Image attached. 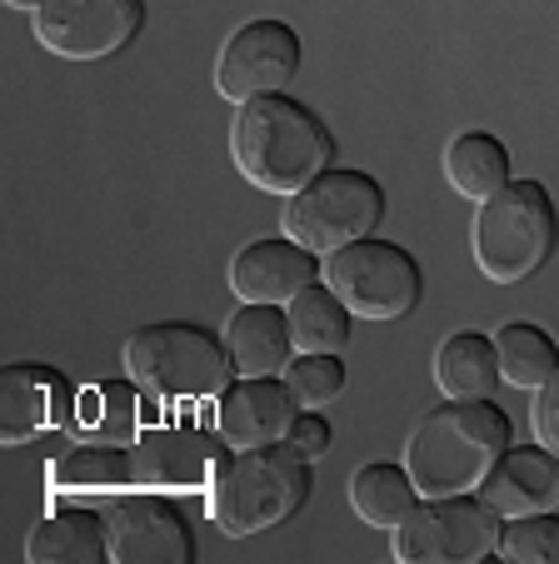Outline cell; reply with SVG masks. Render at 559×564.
<instances>
[{
	"label": "cell",
	"instance_id": "6da1fadb",
	"mask_svg": "<svg viewBox=\"0 0 559 564\" xmlns=\"http://www.w3.org/2000/svg\"><path fill=\"white\" fill-rule=\"evenodd\" d=\"M235 171L265 195H295L335 165V140L305 100L275 90L235 106L230 120Z\"/></svg>",
	"mask_w": 559,
	"mask_h": 564
},
{
	"label": "cell",
	"instance_id": "7a4b0ae2",
	"mask_svg": "<svg viewBox=\"0 0 559 564\" xmlns=\"http://www.w3.org/2000/svg\"><path fill=\"white\" fill-rule=\"evenodd\" d=\"M509 445H515V430L495 400H444L415 420L405 440V469L420 500L475 495Z\"/></svg>",
	"mask_w": 559,
	"mask_h": 564
},
{
	"label": "cell",
	"instance_id": "3957f363",
	"mask_svg": "<svg viewBox=\"0 0 559 564\" xmlns=\"http://www.w3.org/2000/svg\"><path fill=\"white\" fill-rule=\"evenodd\" d=\"M310 500V459L290 440L260 449H235L225 455L221 475L211 485V520L230 540L265 534L286 524Z\"/></svg>",
	"mask_w": 559,
	"mask_h": 564
},
{
	"label": "cell",
	"instance_id": "277c9868",
	"mask_svg": "<svg viewBox=\"0 0 559 564\" xmlns=\"http://www.w3.org/2000/svg\"><path fill=\"white\" fill-rule=\"evenodd\" d=\"M470 250L485 280L519 285L539 275L559 250V210L539 181H509L490 200H480L470 225Z\"/></svg>",
	"mask_w": 559,
	"mask_h": 564
},
{
	"label": "cell",
	"instance_id": "5b68a950",
	"mask_svg": "<svg viewBox=\"0 0 559 564\" xmlns=\"http://www.w3.org/2000/svg\"><path fill=\"white\" fill-rule=\"evenodd\" d=\"M120 365H126V380L165 400H211L235 380L225 340H215L205 325H191V319L140 325L120 345Z\"/></svg>",
	"mask_w": 559,
	"mask_h": 564
},
{
	"label": "cell",
	"instance_id": "8992f818",
	"mask_svg": "<svg viewBox=\"0 0 559 564\" xmlns=\"http://www.w3.org/2000/svg\"><path fill=\"white\" fill-rule=\"evenodd\" d=\"M385 220V191L375 175L365 171H335L295 191L286 200V235L295 246H305L310 256H335L350 240L375 235V225Z\"/></svg>",
	"mask_w": 559,
	"mask_h": 564
},
{
	"label": "cell",
	"instance_id": "52a82bcc",
	"mask_svg": "<svg viewBox=\"0 0 559 564\" xmlns=\"http://www.w3.org/2000/svg\"><path fill=\"white\" fill-rule=\"evenodd\" d=\"M325 285L345 300L355 319H400L424 295V275L410 250L395 240H375V235L325 256Z\"/></svg>",
	"mask_w": 559,
	"mask_h": 564
},
{
	"label": "cell",
	"instance_id": "ba28073f",
	"mask_svg": "<svg viewBox=\"0 0 559 564\" xmlns=\"http://www.w3.org/2000/svg\"><path fill=\"white\" fill-rule=\"evenodd\" d=\"M499 520L480 495L420 500L395 524V560L405 564H480L499 550Z\"/></svg>",
	"mask_w": 559,
	"mask_h": 564
},
{
	"label": "cell",
	"instance_id": "9c48e42d",
	"mask_svg": "<svg viewBox=\"0 0 559 564\" xmlns=\"http://www.w3.org/2000/svg\"><path fill=\"white\" fill-rule=\"evenodd\" d=\"M225 445L221 430H201V425H146L130 445L136 459V485L155 495H201L215 485L221 475Z\"/></svg>",
	"mask_w": 559,
	"mask_h": 564
},
{
	"label": "cell",
	"instance_id": "30bf717a",
	"mask_svg": "<svg viewBox=\"0 0 559 564\" xmlns=\"http://www.w3.org/2000/svg\"><path fill=\"white\" fill-rule=\"evenodd\" d=\"M300 70V35L286 21H245L240 31L225 35L221 55H215V90L230 106H245L255 96H275L286 90Z\"/></svg>",
	"mask_w": 559,
	"mask_h": 564
},
{
	"label": "cell",
	"instance_id": "8fae6325",
	"mask_svg": "<svg viewBox=\"0 0 559 564\" xmlns=\"http://www.w3.org/2000/svg\"><path fill=\"white\" fill-rule=\"evenodd\" d=\"M100 520H106L110 560L116 564H191L195 560L191 524L170 505V495H155V490L106 495Z\"/></svg>",
	"mask_w": 559,
	"mask_h": 564
},
{
	"label": "cell",
	"instance_id": "7c38bea8",
	"mask_svg": "<svg viewBox=\"0 0 559 564\" xmlns=\"http://www.w3.org/2000/svg\"><path fill=\"white\" fill-rule=\"evenodd\" d=\"M146 21V0H45L35 41L61 61H106L126 51Z\"/></svg>",
	"mask_w": 559,
	"mask_h": 564
},
{
	"label": "cell",
	"instance_id": "4fadbf2b",
	"mask_svg": "<svg viewBox=\"0 0 559 564\" xmlns=\"http://www.w3.org/2000/svg\"><path fill=\"white\" fill-rule=\"evenodd\" d=\"M75 405H80V394L71 390V380L61 370L35 360L6 365V380H0V445L15 449L31 445L45 430L75 425Z\"/></svg>",
	"mask_w": 559,
	"mask_h": 564
},
{
	"label": "cell",
	"instance_id": "5bb4252c",
	"mask_svg": "<svg viewBox=\"0 0 559 564\" xmlns=\"http://www.w3.org/2000/svg\"><path fill=\"white\" fill-rule=\"evenodd\" d=\"M300 415V400L280 375H235L215 394V430L230 449H260L280 445Z\"/></svg>",
	"mask_w": 559,
	"mask_h": 564
},
{
	"label": "cell",
	"instance_id": "9a60e30c",
	"mask_svg": "<svg viewBox=\"0 0 559 564\" xmlns=\"http://www.w3.org/2000/svg\"><path fill=\"white\" fill-rule=\"evenodd\" d=\"M315 280H320V256L295 246L290 235H280V240H250L230 260V290L240 305H290Z\"/></svg>",
	"mask_w": 559,
	"mask_h": 564
},
{
	"label": "cell",
	"instance_id": "2e32d148",
	"mask_svg": "<svg viewBox=\"0 0 559 564\" xmlns=\"http://www.w3.org/2000/svg\"><path fill=\"white\" fill-rule=\"evenodd\" d=\"M480 500L499 514V520H519V514H545L559 510V459L545 445H509L495 459V469L480 485Z\"/></svg>",
	"mask_w": 559,
	"mask_h": 564
},
{
	"label": "cell",
	"instance_id": "e0dca14e",
	"mask_svg": "<svg viewBox=\"0 0 559 564\" xmlns=\"http://www.w3.org/2000/svg\"><path fill=\"white\" fill-rule=\"evenodd\" d=\"M25 560L31 564H100L110 560V534H106V520L100 510L90 505H71L61 495L51 514L31 524L25 534Z\"/></svg>",
	"mask_w": 559,
	"mask_h": 564
},
{
	"label": "cell",
	"instance_id": "ac0fdd59",
	"mask_svg": "<svg viewBox=\"0 0 559 564\" xmlns=\"http://www.w3.org/2000/svg\"><path fill=\"white\" fill-rule=\"evenodd\" d=\"M225 350L235 375H286L295 360L286 305H240L225 319Z\"/></svg>",
	"mask_w": 559,
	"mask_h": 564
},
{
	"label": "cell",
	"instance_id": "d6986e66",
	"mask_svg": "<svg viewBox=\"0 0 559 564\" xmlns=\"http://www.w3.org/2000/svg\"><path fill=\"white\" fill-rule=\"evenodd\" d=\"M51 490L65 500H106V495L140 490L136 459L120 445H75L51 465Z\"/></svg>",
	"mask_w": 559,
	"mask_h": 564
},
{
	"label": "cell",
	"instance_id": "ffe728a7",
	"mask_svg": "<svg viewBox=\"0 0 559 564\" xmlns=\"http://www.w3.org/2000/svg\"><path fill=\"white\" fill-rule=\"evenodd\" d=\"M434 384L444 400H490L499 380V355H495V335L480 330H454L440 340L434 350Z\"/></svg>",
	"mask_w": 559,
	"mask_h": 564
},
{
	"label": "cell",
	"instance_id": "44dd1931",
	"mask_svg": "<svg viewBox=\"0 0 559 564\" xmlns=\"http://www.w3.org/2000/svg\"><path fill=\"white\" fill-rule=\"evenodd\" d=\"M150 415V405L140 400L136 380H106L96 390L80 394L75 405V430H80L85 445H136L140 420Z\"/></svg>",
	"mask_w": 559,
	"mask_h": 564
},
{
	"label": "cell",
	"instance_id": "7402d4cb",
	"mask_svg": "<svg viewBox=\"0 0 559 564\" xmlns=\"http://www.w3.org/2000/svg\"><path fill=\"white\" fill-rule=\"evenodd\" d=\"M444 181L464 200H490L499 185H509V150L490 130H464L444 145Z\"/></svg>",
	"mask_w": 559,
	"mask_h": 564
},
{
	"label": "cell",
	"instance_id": "603a6c76",
	"mask_svg": "<svg viewBox=\"0 0 559 564\" xmlns=\"http://www.w3.org/2000/svg\"><path fill=\"white\" fill-rule=\"evenodd\" d=\"M295 355H340L350 345V310L330 285H305L286 305Z\"/></svg>",
	"mask_w": 559,
	"mask_h": 564
},
{
	"label": "cell",
	"instance_id": "cb8c5ba5",
	"mask_svg": "<svg viewBox=\"0 0 559 564\" xmlns=\"http://www.w3.org/2000/svg\"><path fill=\"white\" fill-rule=\"evenodd\" d=\"M350 505L365 524L375 530H395L405 514L420 505V490L405 465H390V459H375V465H359L350 475Z\"/></svg>",
	"mask_w": 559,
	"mask_h": 564
},
{
	"label": "cell",
	"instance_id": "d4e9b609",
	"mask_svg": "<svg viewBox=\"0 0 559 564\" xmlns=\"http://www.w3.org/2000/svg\"><path fill=\"white\" fill-rule=\"evenodd\" d=\"M495 355H499V380L515 390H539L555 375L559 350L535 319H505L495 330Z\"/></svg>",
	"mask_w": 559,
	"mask_h": 564
},
{
	"label": "cell",
	"instance_id": "484cf974",
	"mask_svg": "<svg viewBox=\"0 0 559 564\" xmlns=\"http://www.w3.org/2000/svg\"><path fill=\"white\" fill-rule=\"evenodd\" d=\"M499 560L509 564H559V514H519L499 530Z\"/></svg>",
	"mask_w": 559,
	"mask_h": 564
},
{
	"label": "cell",
	"instance_id": "4316f807",
	"mask_svg": "<svg viewBox=\"0 0 559 564\" xmlns=\"http://www.w3.org/2000/svg\"><path fill=\"white\" fill-rule=\"evenodd\" d=\"M286 384L300 400V410H320L345 390V365H340V355H295L286 365Z\"/></svg>",
	"mask_w": 559,
	"mask_h": 564
},
{
	"label": "cell",
	"instance_id": "83f0119b",
	"mask_svg": "<svg viewBox=\"0 0 559 564\" xmlns=\"http://www.w3.org/2000/svg\"><path fill=\"white\" fill-rule=\"evenodd\" d=\"M535 440L559 459V365H555V375L535 390Z\"/></svg>",
	"mask_w": 559,
	"mask_h": 564
},
{
	"label": "cell",
	"instance_id": "f1b7e54d",
	"mask_svg": "<svg viewBox=\"0 0 559 564\" xmlns=\"http://www.w3.org/2000/svg\"><path fill=\"white\" fill-rule=\"evenodd\" d=\"M286 440H290V445H295L305 459H320V455L330 449V440H335V435H330V420L320 415V410H300Z\"/></svg>",
	"mask_w": 559,
	"mask_h": 564
},
{
	"label": "cell",
	"instance_id": "f546056e",
	"mask_svg": "<svg viewBox=\"0 0 559 564\" xmlns=\"http://www.w3.org/2000/svg\"><path fill=\"white\" fill-rule=\"evenodd\" d=\"M6 6H11V11H41V6H45V0H6Z\"/></svg>",
	"mask_w": 559,
	"mask_h": 564
}]
</instances>
